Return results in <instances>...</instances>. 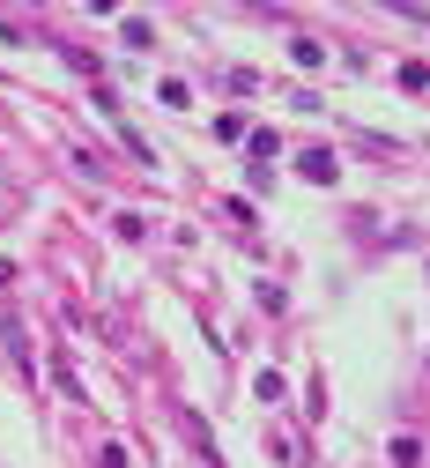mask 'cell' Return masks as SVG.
<instances>
[{"label": "cell", "instance_id": "obj_1", "mask_svg": "<svg viewBox=\"0 0 430 468\" xmlns=\"http://www.w3.org/2000/svg\"><path fill=\"white\" fill-rule=\"evenodd\" d=\"M297 171H304L312 186H334V179H341V156H334V149H304V156H297Z\"/></svg>", "mask_w": 430, "mask_h": 468}]
</instances>
